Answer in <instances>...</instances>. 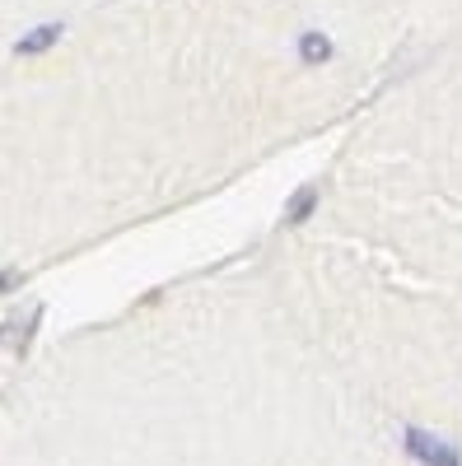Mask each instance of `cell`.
Masks as SVG:
<instances>
[{"mask_svg":"<svg viewBox=\"0 0 462 466\" xmlns=\"http://www.w3.org/2000/svg\"><path fill=\"white\" fill-rule=\"evenodd\" d=\"M61 37V24H47V28H37V33H28V37H19V56H33V52H47L52 43Z\"/></svg>","mask_w":462,"mask_h":466,"instance_id":"cell-1","label":"cell"},{"mask_svg":"<svg viewBox=\"0 0 462 466\" xmlns=\"http://www.w3.org/2000/svg\"><path fill=\"white\" fill-rule=\"evenodd\" d=\"M299 52H303L308 61H327V56H332V43H327L323 33H308L303 43H299Z\"/></svg>","mask_w":462,"mask_h":466,"instance_id":"cell-2","label":"cell"}]
</instances>
